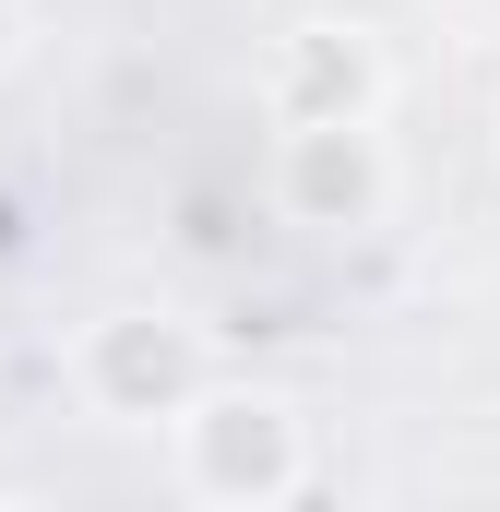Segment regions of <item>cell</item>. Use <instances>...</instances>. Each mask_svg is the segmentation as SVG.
<instances>
[{"label":"cell","instance_id":"1","mask_svg":"<svg viewBox=\"0 0 500 512\" xmlns=\"http://www.w3.org/2000/svg\"><path fill=\"white\" fill-rule=\"evenodd\" d=\"M215 382H227L215 334L191 310H167V298H120V310H96L72 334V405L96 429H179Z\"/></svg>","mask_w":500,"mask_h":512},{"label":"cell","instance_id":"2","mask_svg":"<svg viewBox=\"0 0 500 512\" xmlns=\"http://www.w3.org/2000/svg\"><path fill=\"white\" fill-rule=\"evenodd\" d=\"M167 453H179V489L203 512H286L310 489V417L274 382H215L167 429Z\"/></svg>","mask_w":500,"mask_h":512},{"label":"cell","instance_id":"3","mask_svg":"<svg viewBox=\"0 0 500 512\" xmlns=\"http://www.w3.org/2000/svg\"><path fill=\"white\" fill-rule=\"evenodd\" d=\"M262 120L274 131H381L393 120V48L358 12H298L262 48Z\"/></svg>","mask_w":500,"mask_h":512},{"label":"cell","instance_id":"4","mask_svg":"<svg viewBox=\"0 0 500 512\" xmlns=\"http://www.w3.org/2000/svg\"><path fill=\"white\" fill-rule=\"evenodd\" d=\"M274 215L310 227V239H370L405 191L393 167V131H274Z\"/></svg>","mask_w":500,"mask_h":512},{"label":"cell","instance_id":"5","mask_svg":"<svg viewBox=\"0 0 500 512\" xmlns=\"http://www.w3.org/2000/svg\"><path fill=\"white\" fill-rule=\"evenodd\" d=\"M24 48H36V0H0V72H12Z\"/></svg>","mask_w":500,"mask_h":512},{"label":"cell","instance_id":"6","mask_svg":"<svg viewBox=\"0 0 500 512\" xmlns=\"http://www.w3.org/2000/svg\"><path fill=\"white\" fill-rule=\"evenodd\" d=\"M0 512H48V501H24V489H0Z\"/></svg>","mask_w":500,"mask_h":512},{"label":"cell","instance_id":"7","mask_svg":"<svg viewBox=\"0 0 500 512\" xmlns=\"http://www.w3.org/2000/svg\"><path fill=\"white\" fill-rule=\"evenodd\" d=\"M489 131H500V108H489Z\"/></svg>","mask_w":500,"mask_h":512}]
</instances>
